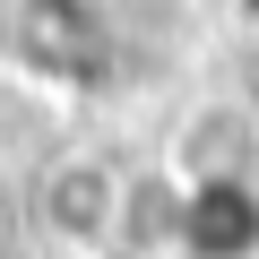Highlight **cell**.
Here are the masks:
<instances>
[{"instance_id":"cell-2","label":"cell","mask_w":259,"mask_h":259,"mask_svg":"<svg viewBox=\"0 0 259 259\" xmlns=\"http://www.w3.org/2000/svg\"><path fill=\"white\" fill-rule=\"evenodd\" d=\"M130 190L139 182H130L112 156H95V147L52 156L35 173V225H44V242L78 250V259H112L121 233H130Z\"/></svg>"},{"instance_id":"cell-3","label":"cell","mask_w":259,"mask_h":259,"mask_svg":"<svg viewBox=\"0 0 259 259\" xmlns=\"http://www.w3.org/2000/svg\"><path fill=\"white\" fill-rule=\"evenodd\" d=\"M173 259H259V173L182 182V250Z\"/></svg>"},{"instance_id":"cell-5","label":"cell","mask_w":259,"mask_h":259,"mask_svg":"<svg viewBox=\"0 0 259 259\" xmlns=\"http://www.w3.org/2000/svg\"><path fill=\"white\" fill-rule=\"evenodd\" d=\"M0 242H9V199H0Z\"/></svg>"},{"instance_id":"cell-1","label":"cell","mask_w":259,"mask_h":259,"mask_svg":"<svg viewBox=\"0 0 259 259\" xmlns=\"http://www.w3.org/2000/svg\"><path fill=\"white\" fill-rule=\"evenodd\" d=\"M0 61L26 87L95 95L121 61V35L104 0H0Z\"/></svg>"},{"instance_id":"cell-4","label":"cell","mask_w":259,"mask_h":259,"mask_svg":"<svg viewBox=\"0 0 259 259\" xmlns=\"http://www.w3.org/2000/svg\"><path fill=\"white\" fill-rule=\"evenodd\" d=\"M173 182H242V173H259V121L242 112V104H207V112H190L182 130H173V164H164Z\"/></svg>"}]
</instances>
